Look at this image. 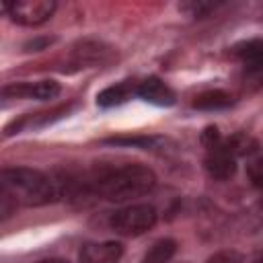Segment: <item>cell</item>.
Instances as JSON below:
<instances>
[{"label": "cell", "instance_id": "2e32d148", "mask_svg": "<svg viewBox=\"0 0 263 263\" xmlns=\"http://www.w3.org/2000/svg\"><path fill=\"white\" fill-rule=\"evenodd\" d=\"M205 263H242V261H240V255L234 251H220V253L212 255Z\"/></svg>", "mask_w": 263, "mask_h": 263}, {"label": "cell", "instance_id": "e0dca14e", "mask_svg": "<svg viewBox=\"0 0 263 263\" xmlns=\"http://www.w3.org/2000/svg\"><path fill=\"white\" fill-rule=\"evenodd\" d=\"M249 263H263V251H261L259 255H255V257H253Z\"/></svg>", "mask_w": 263, "mask_h": 263}, {"label": "cell", "instance_id": "9c48e42d", "mask_svg": "<svg viewBox=\"0 0 263 263\" xmlns=\"http://www.w3.org/2000/svg\"><path fill=\"white\" fill-rule=\"evenodd\" d=\"M234 55L249 72H263V39H249L234 47Z\"/></svg>", "mask_w": 263, "mask_h": 263}, {"label": "cell", "instance_id": "4fadbf2b", "mask_svg": "<svg viewBox=\"0 0 263 263\" xmlns=\"http://www.w3.org/2000/svg\"><path fill=\"white\" fill-rule=\"evenodd\" d=\"M177 251V242L173 238H160L152 245L148 255L144 257V263H166Z\"/></svg>", "mask_w": 263, "mask_h": 263}, {"label": "cell", "instance_id": "30bf717a", "mask_svg": "<svg viewBox=\"0 0 263 263\" xmlns=\"http://www.w3.org/2000/svg\"><path fill=\"white\" fill-rule=\"evenodd\" d=\"M191 105L195 109H201V111H218V109H226V107L232 105V95H228L220 88L203 90L193 99Z\"/></svg>", "mask_w": 263, "mask_h": 263}, {"label": "cell", "instance_id": "3957f363", "mask_svg": "<svg viewBox=\"0 0 263 263\" xmlns=\"http://www.w3.org/2000/svg\"><path fill=\"white\" fill-rule=\"evenodd\" d=\"M109 224L123 236H140L156 224V210L148 203H134L117 210L109 218Z\"/></svg>", "mask_w": 263, "mask_h": 263}, {"label": "cell", "instance_id": "5bb4252c", "mask_svg": "<svg viewBox=\"0 0 263 263\" xmlns=\"http://www.w3.org/2000/svg\"><path fill=\"white\" fill-rule=\"evenodd\" d=\"M247 175H249V179L255 187H263V152H259L255 158L249 160Z\"/></svg>", "mask_w": 263, "mask_h": 263}, {"label": "cell", "instance_id": "ba28073f", "mask_svg": "<svg viewBox=\"0 0 263 263\" xmlns=\"http://www.w3.org/2000/svg\"><path fill=\"white\" fill-rule=\"evenodd\" d=\"M138 97L144 99L146 103L158 105V107H168L175 103V92L171 90V86H166L160 78H146L140 86H138Z\"/></svg>", "mask_w": 263, "mask_h": 263}, {"label": "cell", "instance_id": "277c9868", "mask_svg": "<svg viewBox=\"0 0 263 263\" xmlns=\"http://www.w3.org/2000/svg\"><path fill=\"white\" fill-rule=\"evenodd\" d=\"M4 10L16 25L37 27L51 18V14L55 12V2L53 0H14V2H4Z\"/></svg>", "mask_w": 263, "mask_h": 263}, {"label": "cell", "instance_id": "9a60e30c", "mask_svg": "<svg viewBox=\"0 0 263 263\" xmlns=\"http://www.w3.org/2000/svg\"><path fill=\"white\" fill-rule=\"evenodd\" d=\"M107 144H123V146H150L154 142V138H107Z\"/></svg>", "mask_w": 263, "mask_h": 263}, {"label": "cell", "instance_id": "5b68a950", "mask_svg": "<svg viewBox=\"0 0 263 263\" xmlns=\"http://www.w3.org/2000/svg\"><path fill=\"white\" fill-rule=\"evenodd\" d=\"M208 175L216 181H228L236 173V152L230 148L228 140H222L218 146L208 150L205 162H203Z\"/></svg>", "mask_w": 263, "mask_h": 263}, {"label": "cell", "instance_id": "8992f818", "mask_svg": "<svg viewBox=\"0 0 263 263\" xmlns=\"http://www.w3.org/2000/svg\"><path fill=\"white\" fill-rule=\"evenodd\" d=\"M4 99H37V101H49L60 95V84L55 80H41L35 84L18 82L12 86H6L2 90Z\"/></svg>", "mask_w": 263, "mask_h": 263}, {"label": "cell", "instance_id": "d6986e66", "mask_svg": "<svg viewBox=\"0 0 263 263\" xmlns=\"http://www.w3.org/2000/svg\"><path fill=\"white\" fill-rule=\"evenodd\" d=\"M259 208H261V210H263V197H261V199H259Z\"/></svg>", "mask_w": 263, "mask_h": 263}, {"label": "cell", "instance_id": "7c38bea8", "mask_svg": "<svg viewBox=\"0 0 263 263\" xmlns=\"http://www.w3.org/2000/svg\"><path fill=\"white\" fill-rule=\"evenodd\" d=\"M132 88L127 84H115V86H109L105 90H101L97 95V103L101 107H115V105H121L125 103L129 97H132Z\"/></svg>", "mask_w": 263, "mask_h": 263}, {"label": "cell", "instance_id": "6da1fadb", "mask_svg": "<svg viewBox=\"0 0 263 263\" xmlns=\"http://www.w3.org/2000/svg\"><path fill=\"white\" fill-rule=\"evenodd\" d=\"M2 193L14 201V205H45L55 199L53 181L41 171L14 166L2 171Z\"/></svg>", "mask_w": 263, "mask_h": 263}, {"label": "cell", "instance_id": "ac0fdd59", "mask_svg": "<svg viewBox=\"0 0 263 263\" xmlns=\"http://www.w3.org/2000/svg\"><path fill=\"white\" fill-rule=\"evenodd\" d=\"M37 263H68L64 259H43V261H37Z\"/></svg>", "mask_w": 263, "mask_h": 263}, {"label": "cell", "instance_id": "52a82bcc", "mask_svg": "<svg viewBox=\"0 0 263 263\" xmlns=\"http://www.w3.org/2000/svg\"><path fill=\"white\" fill-rule=\"evenodd\" d=\"M121 255H123V247L115 240L86 242L80 249L78 263H119Z\"/></svg>", "mask_w": 263, "mask_h": 263}, {"label": "cell", "instance_id": "7a4b0ae2", "mask_svg": "<svg viewBox=\"0 0 263 263\" xmlns=\"http://www.w3.org/2000/svg\"><path fill=\"white\" fill-rule=\"evenodd\" d=\"M156 185V175L144 164H125L99 179L97 193L109 201H129L150 193Z\"/></svg>", "mask_w": 263, "mask_h": 263}, {"label": "cell", "instance_id": "8fae6325", "mask_svg": "<svg viewBox=\"0 0 263 263\" xmlns=\"http://www.w3.org/2000/svg\"><path fill=\"white\" fill-rule=\"evenodd\" d=\"M107 47L99 41H82L74 49V62L78 66H90V64H101L107 58Z\"/></svg>", "mask_w": 263, "mask_h": 263}]
</instances>
